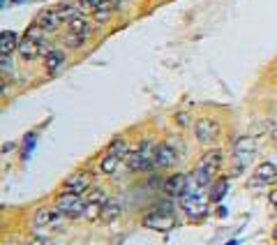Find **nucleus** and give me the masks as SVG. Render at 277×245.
<instances>
[{
	"label": "nucleus",
	"mask_w": 277,
	"mask_h": 245,
	"mask_svg": "<svg viewBox=\"0 0 277 245\" xmlns=\"http://www.w3.org/2000/svg\"><path fill=\"white\" fill-rule=\"evenodd\" d=\"M222 160H224V153L222 148H210L201 155L199 164L194 167V174H192V183L199 187V190H206L213 185V178L222 167Z\"/></svg>",
	"instance_id": "1"
},
{
	"label": "nucleus",
	"mask_w": 277,
	"mask_h": 245,
	"mask_svg": "<svg viewBox=\"0 0 277 245\" xmlns=\"http://www.w3.org/2000/svg\"><path fill=\"white\" fill-rule=\"evenodd\" d=\"M208 197H203V192L199 190V187H192L189 185L187 192L180 197V208L185 211V215L187 217H192V220H201L203 215L208 213Z\"/></svg>",
	"instance_id": "2"
},
{
	"label": "nucleus",
	"mask_w": 277,
	"mask_h": 245,
	"mask_svg": "<svg viewBox=\"0 0 277 245\" xmlns=\"http://www.w3.org/2000/svg\"><path fill=\"white\" fill-rule=\"evenodd\" d=\"M143 227H148V229H157V231H169L173 227H178V220H176V215L169 206H162V208H153L148 213L143 215L141 220Z\"/></svg>",
	"instance_id": "3"
},
{
	"label": "nucleus",
	"mask_w": 277,
	"mask_h": 245,
	"mask_svg": "<svg viewBox=\"0 0 277 245\" xmlns=\"http://www.w3.org/2000/svg\"><path fill=\"white\" fill-rule=\"evenodd\" d=\"M53 206L58 208L67 220H79V217H83V213H86V199H83L81 194L60 192L58 197H56V204H53Z\"/></svg>",
	"instance_id": "4"
},
{
	"label": "nucleus",
	"mask_w": 277,
	"mask_h": 245,
	"mask_svg": "<svg viewBox=\"0 0 277 245\" xmlns=\"http://www.w3.org/2000/svg\"><path fill=\"white\" fill-rule=\"evenodd\" d=\"M153 155H155V144L153 141H143V144H139V148L129 151L125 160H127V167L132 171H143V169L153 167Z\"/></svg>",
	"instance_id": "5"
},
{
	"label": "nucleus",
	"mask_w": 277,
	"mask_h": 245,
	"mask_svg": "<svg viewBox=\"0 0 277 245\" xmlns=\"http://www.w3.org/2000/svg\"><path fill=\"white\" fill-rule=\"evenodd\" d=\"M194 137H196V141L203 146L213 144V141L219 137V122L213 121V118H199V121L194 122Z\"/></svg>",
	"instance_id": "6"
},
{
	"label": "nucleus",
	"mask_w": 277,
	"mask_h": 245,
	"mask_svg": "<svg viewBox=\"0 0 277 245\" xmlns=\"http://www.w3.org/2000/svg\"><path fill=\"white\" fill-rule=\"evenodd\" d=\"M90 190V174L88 171H74L72 176L65 178L62 183V192H69V194H86Z\"/></svg>",
	"instance_id": "7"
},
{
	"label": "nucleus",
	"mask_w": 277,
	"mask_h": 245,
	"mask_svg": "<svg viewBox=\"0 0 277 245\" xmlns=\"http://www.w3.org/2000/svg\"><path fill=\"white\" fill-rule=\"evenodd\" d=\"M178 162V153L171 144H157L155 146V155H153V167L157 169H171Z\"/></svg>",
	"instance_id": "8"
},
{
	"label": "nucleus",
	"mask_w": 277,
	"mask_h": 245,
	"mask_svg": "<svg viewBox=\"0 0 277 245\" xmlns=\"http://www.w3.org/2000/svg\"><path fill=\"white\" fill-rule=\"evenodd\" d=\"M62 220H65V215L60 213L56 206H42L35 211V224L37 227H51V229H56V227L62 224Z\"/></svg>",
	"instance_id": "9"
},
{
	"label": "nucleus",
	"mask_w": 277,
	"mask_h": 245,
	"mask_svg": "<svg viewBox=\"0 0 277 245\" xmlns=\"http://www.w3.org/2000/svg\"><path fill=\"white\" fill-rule=\"evenodd\" d=\"M275 181H277V164H273V162H261V164H256L249 185H252V187H256V185H273Z\"/></svg>",
	"instance_id": "10"
},
{
	"label": "nucleus",
	"mask_w": 277,
	"mask_h": 245,
	"mask_svg": "<svg viewBox=\"0 0 277 245\" xmlns=\"http://www.w3.org/2000/svg\"><path fill=\"white\" fill-rule=\"evenodd\" d=\"M16 54H19V58L26 62H32L37 61L39 56H44V42H37V39H30L23 35L21 44H19V49H16Z\"/></svg>",
	"instance_id": "11"
},
{
	"label": "nucleus",
	"mask_w": 277,
	"mask_h": 245,
	"mask_svg": "<svg viewBox=\"0 0 277 245\" xmlns=\"http://www.w3.org/2000/svg\"><path fill=\"white\" fill-rule=\"evenodd\" d=\"M65 21L62 19V14H60V9L58 7H46L42 9L37 14V19H35V23H37L39 28H44L46 32H53L56 28H60V23Z\"/></svg>",
	"instance_id": "12"
},
{
	"label": "nucleus",
	"mask_w": 277,
	"mask_h": 245,
	"mask_svg": "<svg viewBox=\"0 0 277 245\" xmlns=\"http://www.w3.org/2000/svg\"><path fill=\"white\" fill-rule=\"evenodd\" d=\"M189 187V176L187 174H171V176L164 181V192L169 197H183Z\"/></svg>",
	"instance_id": "13"
},
{
	"label": "nucleus",
	"mask_w": 277,
	"mask_h": 245,
	"mask_svg": "<svg viewBox=\"0 0 277 245\" xmlns=\"http://www.w3.org/2000/svg\"><path fill=\"white\" fill-rule=\"evenodd\" d=\"M256 153V141L252 137H238L236 139V144H233V155H236V160L240 164H245L249 162V157Z\"/></svg>",
	"instance_id": "14"
},
{
	"label": "nucleus",
	"mask_w": 277,
	"mask_h": 245,
	"mask_svg": "<svg viewBox=\"0 0 277 245\" xmlns=\"http://www.w3.org/2000/svg\"><path fill=\"white\" fill-rule=\"evenodd\" d=\"M21 39L14 31H2L0 32V56H12L19 49Z\"/></svg>",
	"instance_id": "15"
},
{
	"label": "nucleus",
	"mask_w": 277,
	"mask_h": 245,
	"mask_svg": "<svg viewBox=\"0 0 277 245\" xmlns=\"http://www.w3.org/2000/svg\"><path fill=\"white\" fill-rule=\"evenodd\" d=\"M229 185H231L229 176H219L217 181H213V185H210V192H208V199L213 201V204L222 201V199H224V194H226V190H229Z\"/></svg>",
	"instance_id": "16"
},
{
	"label": "nucleus",
	"mask_w": 277,
	"mask_h": 245,
	"mask_svg": "<svg viewBox=\"0 0 277 245\" xmlns=\"http://www.w3.org/2000/svg\"><path fill=\"white\" fill-rule=\"evenodd\" d=\"M65 65V54L60 51V49H49L44 54V69L46 72H58L60 67Z\"/></svg>",
	"instance_id": "17"
},
{
	"label": "nucleus",
	"mask_w": 277,
	"mask_h": 245,
	"mask_svg": "<svg viewBox=\"0 0 277 245\" xmlns=\"http://www.w3.org/2000/svg\"><path fill=\"white\" fill-rule=\"evenodd\" d=\"M120 213H123L120 201L109 197V199L104 201V206H102V220H104V222H113V220H118L120 217Z\"/></svg>",
	"instance_id": "18"
},
{
	"label": "nucleus",
	"mask_w": 277,
	"mask_h": 245,
	"mask_svg": "<svg viewBox=\"0 0 277 245\" xmlns=\"http://www.w3.org/2000/svg\"><path fill=\"white\" fill-rule=\"evenodd\" d=\"M120 160H123V157H118V155L104 153V157H102V160H99V164H97V171H99V174H104V176H111V174H116V171H118Z\"/></svg>",
	"instance_id": "19"
},
{
	"label": "nucleus",
	"mask_w": 277,
	"mask_h": 245,
	"mask_svg": "<svg viewBox=\"0 0 277 245\" xmlns=\"http://www.w3.org/2000/svg\"><path fill=\"white\" fill-rule=\"evenodd\" d=\"M67 28H69V32H76V35H81V37H86V39H88V35H90V26L83 14L72 16L67 21Z\"/></svg>",
	"instance_id": "20"
},
{
	"label": "nucleus",
	"mask_w": 277,
	"mask_h": 245,
	"mask_svg": "<svg viewBox=\"0 0 277 245\" xmlns=\"http://www.w3.org/2000/svg\"><path fill=\"white\" fill-rule=\"evenodd\" d=\"M116 12V7H113V2L111 0H102L97 7L92 9V19L97 23H106L109 19H111V14Z\"/></svg>",
	"instance_id": "21"
},
{
	"label": "nucleus",
	"mask_w": 277,
	"mask_h": 245,
	"mask_svg": "<svg viewBox=\"0 0 277 245\" xmlns=\"http://www.w3.org/2000/svg\"><path fill=\"white\" fill-rule=\"evenodd\" d=\"M102 206H104V204L86 201V213H83V217H86L88 222H97V220H102Z\"/></svg>",
	"instance_id": "22"
},
{
	"label": "nucleus",
	"mask_w": 277,
	"mask_h": 245,
	"mask_svg": "<svg viewBox=\"0 0 277 245\" xmlns=\"http://www.w3.org/2000/svg\"><path fill=\"white\" fill-rule=\"evenodd\" d=\"M106 153H111V155H118V157H127L129 153V148H127V141L125 139H113L111 144H109V148H106Z\"/></svg>",
	"instance_id": "23"
},
{
	"label": "nucleus",
	"mask_w": 277,
	"mask_h": 245,
	"mask_svg": "<svg viewBox=\"0 0 277 245\" xmlns=\"http://www.w3.org/2000/svg\"><path fill=\"white\" fill-rule=\"evenodd\" d=\"M86 201H95V204H104L109 197H106V192L102 190V187H90L88 192H86V197H83Z\"/></svg>",
	"instance_id": "24"
},
{
	"label": "nucleus",
	"mask_w": 277,
	"mask_h": 245,
	"mask_svg": "<svg viewBox=\"0 0 277 245\" xmlns=\"http://www.w3.org/2000/svg\"><path fill=\"white\" fill-rule=\"evenodd\" d=\"M26 37L37 39V42H44V39H46V31H44V28H39L37 23H32L28 31H26Z\"/></svg>",
	"instance_id": "25"
},
{
	"label": "nucleus",
	"mask_w": 277,
	"mask_h": 245,
	"mask_svg": "<svg viewBox=\"0 0 277 245\" xmlns=\"http://www.w3.org/2000/svg\"><path fill=\"white\" fill-rule=\"evenodd\" d=\"M83 42H86V37L76 35V32H67L65 35V46L67 49H79V46H83Z\"/></svg>",
	"instance_id": "26"
},
{
	"label": "nucleus",
	"mask_w": 277,
	"mask_h": 245,
	"mask_svg": "<svg viewBox=\"0 0 277 245\" xmlns=\"http://www.w3.org/2000/svg\"><path fill=\"white\" fill-rule=\"evenodd\" d=\"M0 65H2V74L7 77L9 72H12V58L9 56H0Z\"/></svg>",
	"instance_id": "27"
},
{
	"label": "nucleus",
	"mask_w": 277,
	"mask_h": 245,
	"mask_svg": "<svg viewBox=\"0 0 277 245\" xmlns=\"http://www.w3.org/2000/svg\"><path fill=\"white\" fill-rule=\"evenodd\" d=\"M76 2H79L83 9H86V7H88V9H95L99 2H102V0H76Z\"/></svg>",
	"instance_id": "28"
},
{
	"label": "nucleus",
	"mask_w": 277,
	"mask_h": 245,
	"mask_svg": "<svg viewBox=\"0 0 277 245\" xmlns=\"http://www.w3.org/2000/svg\"><path fill=\"white\" fill-rule=\"evenodd\" d=\"M176 122H178L180 127H187V122H189L187 114H176Z\"/></svg>",
	"instance_id": "29"
},
{
	"label": "nucleus",
	"mask_w": 277,
	"mask_h": 245,
	"mask_svg": "<svg viewBox=\"0 0 277 245\" xmlns=\"http://www.w3.org/2000/svg\"><path fill=\"white\" fill-rule=\"evenodd\" d=\"M268 204H270L273 208H277V187L268 192Z\"/></svg>",
	"instance_id": "30"
},
{
	"label": "nucleus",
	"mask_w": 277,
	"mask_h": 245,
	"mask_svg": "<svg viewBox=\"0 0 277 245\" xmlns=\"http://www.w3.org/2000/svg\"><path fill=\"white\" fill-rule=\"evenodd\" d=\"M26 245H51L49 241H44V238H28L26 241Z\"/></svg>",
	"instance_id": "31"
},
{
	"label": "nucleus",
	"mask_w": 277,
	"mask_h": 245,
	"mask_svg": "<svg viewBox=\"0 0 277 245\" xmlns=\"http://www.w3.org/2000/svg\"><path fill=\"white\" fill-rule=\"evenodd\" d=\"M111 2H113V7L116 9H120V2H123V0H111Z\"/></svg>",
	"instance_id": "32"
},
{
	"label": "nucleus",
	"mask_w": 277,
	"mask_h": 245,
	"mask_svg": "<svg viewBox=\"0 0 277 245\" xmlns=\"http://www.w3.org/2000/svg\"><path fill=\"white\" fill-rule=\"evenodd\" d=\"M273 241H275V243H277V227H275V229H273Z\"/></svg>",
	"instance_id": "33"
},
{
	"label": "nucleus",
	"mask_w": 277,
	"mask_h": 245,
	"mask_svg": "<svg viewBox=\"0 0 277 245\" xmlns=\"http://www.w3.org/2000/svg\"><path fill=\"white\" fill-rule=\"evenodd\" d=\"M275 139H277V127H275Z\"/></svg>",
	"instance_id": "34"
}]
</instances>
